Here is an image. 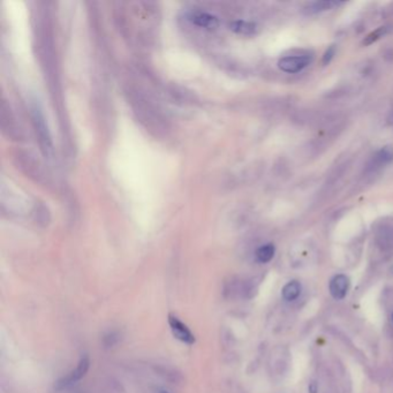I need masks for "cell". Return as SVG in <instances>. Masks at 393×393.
Masks as SVG:
<instances>
[{"label":"cell","mask_w":393,"mask_h":393,"mask_svg":"<svg viewBox=\"0 0 393 393\" xmlns=\"http://www.w3.org/2000/svg\"><path fill=\"white\" fill-rule=\"evenodd\" d=\"M393 162V147L392 145H384L376 152L373 155V157L369 159V162L365 165L364 172L367 174H373L381 168L385 167L388 164Z\"/></svg>","instance_id":"1"},{"label":"cell","mask_w":393,"mask_h":393,"mask_svg":"<svg viewBox=\"0 0 393 393\" xmlns=\"http://www.w3.org/2000/svg\"><path fill=\"white\" fill-rule=\"evenodd\" d=\"M89 367H90V359H89L88 355H84L83 358L80 360L77 367L73 370V372L68 374L66 377L59 379V381L56 383V386H54V388H56L57 391L62 390V388H66L68 386H71L73 383L80 381V379L83 378L86 375V373H88Z\"/></svg>","instance_id":"2"},{"label":"cell","mask_w":393,"mask_h":393,"mask_svg":"<svg viewBox=\"0 0 393 393\" xmlns=\"http://www.w3.org/2000/svg\"><path fill=\"white\" fill-rule=\"evenodd\" d=\"M33 119L36 127V132H37L38 134L40 145H42V149L44 150L45 155H51L52 140H51V136H50L47 122H45L43 114L40 113L38 110H33Z\"/></svg>","instance_id":"3"},{"label":"cell","mask_w":393,"mask_h":393,"mask_svg":"<svg viewBox=\"0 0 393 393\" xmlns=\"http://www.w3.org/2000/svg\"><path fill=\"white\" fill-rule=\"evenodd\" d=\"M310 62H312V58L309 56H289L281 58L278 61V67L282 72L293 74V73L302 71Z\"/></svg>","instance_id":"4"},{"label":"cell","mask_w":393,"mask_h":393,"mask_svg":"<svg viewBox=\"0 0 393 393\" xmlns=\"http://www.w3.org/2000/svg\"><path fill=\"white\" fill-rule=\"evenodd\" d=\"M168 324H170L171 331L178 340L185 342L187 345H193L195 342V337L191 331L187 328L186 324L182 323L174 315L170 314L168 316Z\"/></svg>","instance_id":"5"},{"label":"cell","mask_w":393,"mask_h":393,"mask_svg":"<svg viewBox=\"0 0 393 393\" xmlns=\"http://www.w3.org/2000/svg\"><path fill=\"white\" fill-rule=\"evenodd\" d=\"M375 234L382 246H393V218H384L375 226Z\"/></svg>","instance_id":"6"},{"label":"cell","mask_w":393,"mask_h":393,"mask_svg":"<svg viewBox=\"0 0 393 393\" xmlns=\"http://www.w3.org/2000/svg\"><path fill=\"white\" fill-rule=\"evenodd\" d=\"M350 278L346 275H337L331 279L329 284V291L333 299L342 300L346 298L347 293L350 291Z\"/></svg>","instance_id":"7"},{"label":"cell","mask_w":393,"mask_h":393,"mask_svg":"<svg viewBox=\"0 0 393 393\" xmlns=\"http://www.w3.org/2000/svg\"><path fill=\"white\" fill-rule=\"evenodd\" d=\"M190 20L194 25L201 27V28L216 29L219 26V20L217 17L208 14V13H196V14L190 16Z\"/></svg>","instance_id":"8"},{"label":"cell","mask_w":393,"mask_h":393,"mask_svg":"<svg viewBox=\"0 0 393 393\" xmlns=\"http://www.w3.org/2000/svg\"><path fill=\"white\" fill-rule=\"evenodd\" d=\"M339 5H342V3H338V2H312V3L307 4V5L303 7V13L307 15H314V14H318V13L332 10L333 7H337Z\"/></svg>","instance_id":"9"},{"label":"cell","mask_w":393,"mask_h":393,"mask_svg":"<svg viewBox=\"0 0 393 393\" xmlns=\"http://www.w3.org/2000/svg\"><path fill=\"white\" fill-rule=\"evenodd\" d=\"M301 291H302V286H301L300 281L298 280H291L282 287L281 295L284 300L286 301H294L300 296Z\"/></svg>","instance_id":"10"},{"label":"cell","mask_w":393,"mask_h":393,"mask_svg":"<svg viewBox=\"0 0 393 393\" xmlns=\"http://www.w3.org/2000/svg\"><path fill=\"white\" fill-rule=\"evenodd\" d=\"M231 29L236 34L241 35H253L257 30V26L253 22L244 21V20H237L231 24Z\"/></svg>","instance_id":"11"},{"label":"cell","mask_w":393,"mask_h":393,"mask_svg":"<svg viewBox=\"0 0 393 393\" xmlns=\"http://www.w3.org/2000/svg\"><path fill=\"white\" fill-rule=\"evenodd\" d=\"M276 253V248L272 244H267L264 246H260L259 248L256 250V258L259 263H268L273 258Z\"/></svg>","instance_id":"12"},{"label":"cell","mask_w":393,"mask_h":393,"mask_svg":"<svg viewBox=\"0 0 393 393\" xmlns=\"http://www.w3.org/2000/svg\"><path fill=\"white\" fill-rule=\"evenodd\" d=\"M388 31H390V28H388L387 26L378 27L376 30L372 31V33H370L369 35L365 36L362 44L365 45V47H368V45H372L375 42H377V40L381 39L382 37H384L385 35H387Z\"/></svg>","instance_id":"13"},{"label":"cell","mask_w":393,"mask_h":393,"mask_svg":"<svg viewBox=\"0 0 393 393\" xmlns=\"http://www.w3.org/2000/svg\"><path fill=\"white\" fill-rule=\"evenodd\" d=\"M335 54H336V45H330L326 51L324 52V56L322 59L323 65H329L333 59V57H335Z\"/></svg>","instance_id":"14"},{"label":"cell","mask_w":393,"mask_h":393,"mask_svg":"<svg viewBox=\"0 0 393 393\" xmlns=\"http://www.w3.org/2000/svg\"><path fill=\"white\" fill-rule=\"evenodd\" d=\"M318 392V386L315 382H312L308 386V393H317Z\"/></svg>","instance_id":"15"},{"label":"cell","mask_w":393,"mask_h":393,"mask_svg":"<svg viewBox=\"0 0 393 393\" xmlns=\"http://www.w3.org/2000/svg\"><path fill=\"white\" fill-rule=\"evenodd\" d=\"M387 122L390 123L391 126H393V110H391L390 113H388V117H387Z\"/></svg>","instance_id":"16"},{"label":"cell","mask_w":393,"mask_h":393,"mask_svg":"<svg viewBox=\"0 0 393 393\" xmlns=\"http://www.w3.org/2000/svg\"><path fill=\"white\" fill-rule=\"evenodd\" d=\"M158 393H170V392H167L165 390H161V391H158Z\"/></svg>","instance_id":"17"},{"label":"cell","mask_w":393,"mask_h":393,"mask_svg":"<svg viewBox=\"0 0 393 393\" xmlns=\"http://www.w3.org/2000/svg\"><path fill=\"white\" fill-rule=\"evenodd\" d=\"M392 319H393V315H392Z\"/></svg>","instance_id":"18"}]
</instances>
